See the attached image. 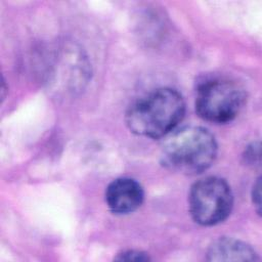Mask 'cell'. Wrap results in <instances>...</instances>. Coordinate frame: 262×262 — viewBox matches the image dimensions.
I'll use <instances>...</instances> for the list:
<instances>
[{"instance_id": "6da1fadb", "label": "cell", "mask_w": 262, "mask_h": 262, "mask_svg": "<svg viewBox=\"0 0 262 262\" xmlns=\"http://www.w3.org/2000/svg\"><path fill=\"white\" fill-rule=\"evenodd\" d=\"M185 114L181 94L172 88H159L133 102L126 112L125 121L136 135L160 138L170 134Z\"/></svg>"}, {"instance_id": "7a4b0ae2", "label": "cell", "mask_w": 262, "mask_h": 262, "mask_svg": "<svg viewBox=\"0 0 262 262\" xmlns=\"http://www.w3.org/2000/svg\"><path fill=\"white\" fill-rule=\"evenodd\" d=\"M216 156L215 137L200 126L183 127L168 134L161 154L165 167L184 174H198L207 170Z\"/></svg>"}, {"instance_id": "3957f363", "label": "cell", "mask_w": 262, "mask_h": 262, "mask_svg": "<svg viewBox=\"0 0 262 262\" xmlns=\"http://www.w3.org/2000/svg\"><path fill=\"white\" fill-rule=\"evenodd\" d=\"M245 93L235 83L224 78H210L199 84L195 93V111L205 121L224 124L241 112Z\"/></svg>"}, {"instance_id": "277c9868", "label": "cell", "mask_w": 262, "mask_h": 262, "mask_svg": "<svg viewBox=\"0 0 262 262\" xmlns=\"http://www.w3.org/2000/svg\"><path fill=\"white\" fill-rule=\"evenodd\" d=\"M189 213L194 222L212 226L223 222L233 206V194L229 184L216 176L205 177L190 188Z\"/></svg>"}, {"instance_id": "5b68a950", "label": "cell", "mask_w": 262, "mask_h": 262, "mask_svg": "<svg viewBox=\"0 0 262 262\" xmlns=\"http://www.w3.org/2000/svg\"><path fill=\"white\" fill-rule=\"evenodd\" d=\"M144 191L139 182L129 177L113 180L105 190V203L110 211L125 215L136 211L142 204Z\"/></svg>"}, {"instance_id": "8992f818", "label": "cell", "mask_w": 262, "mask_h": 262, "mask_svg": "<svg viewBox=\"0 0 262 262\" xmlns=\"http://www.w3.org/2000/svg\"><path fill=\"white\" fill-rule=\"evenodd\" d=\"M207 259L209 261H256L259 258L250 245L231 237H220L209 247Z\"/></svg>"}, {"instance_id": "52a82bcc", "label": "cell", "mask_w": 262, "mask_h": 262, "mask_svg": "<svg viewBox=\"0 0 262 262\" xmlns=\"http://www.w3.org/2000/svg\"><path fill=\"white\" fill-rule=\"evenodd\" d=\"M119 261H148L149 257L146 253L137 250H127L124 251L115 258Z\"/></svg>"}, {"instance_id": "ba28073f", "label": "cell", "mask_w": 262, "mask_h": 262, "mask_svg": "<svg viewBox=\"0 0 262 262\" xmlns=\"http://www.w3.org/2000/svg\"><path fill=\"white\" fill-rule=\"evenodd\" d=\"M260 148L259 146H255L254 144L252 146H249L248 150L246 151V162L248 164H254L255 163V156L260 157Z\"/></svg>"}, {"instance_id": "9c48e42d", "label": "cell", "mask_w": 262, "mask_h": 262, "mask_svg": "<svg viewBox=\"0 0 262 262\" xmlns=\"http://www.w3.org/2000/svg\"><path fill=\"white\" fill-rule=\"evenodd\" d=\"M253 202L258 207V212H260V180L258 179L257 183L253 186Z\"/></svg>"}]
</instances>
